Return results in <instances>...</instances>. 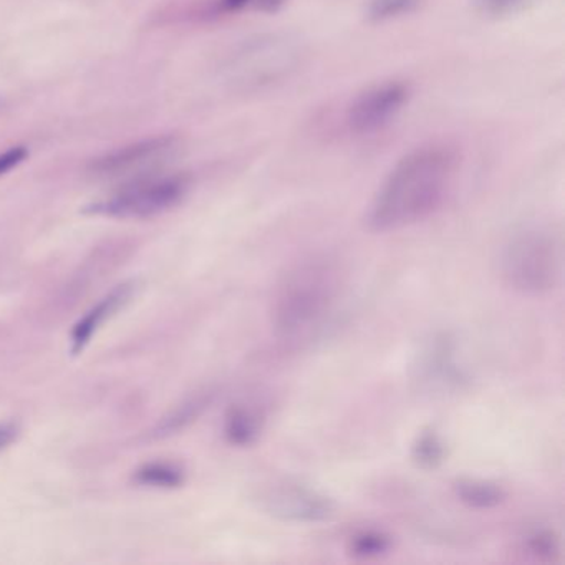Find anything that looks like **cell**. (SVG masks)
Here are the masks:
<instances>
[{
  "label": "cell",
  "instance_id": "3957f363",
  "mask_svg": "<svg viewBox=\"0 0 565 565\" xmlns=\"http://www.w3.org/2000/svg\"><path fill=\"white\" fill-rule=\"evenodd\" d=\"M562 254L558 241L544 230L515 234L501 257L505 284L524 296L551 292L561 279Z\"/></svg>",
  "mask_w": 565,
  "mask_h": 565
},
{
  "label": "cell",
  "instance_id": "e0dca14e",
  "mask_svg": "<svg viewBox=\"0 0 565 565\" xmlns=\"http://www.w3.org/2000/svg\"><path fill=\"white\" fill-rule=\"evenodd\" d=\"M422 0H369L365 6L366 21L385 24L418 11Z\"/></svg>",
  "mask_w": 565,
  "mask_h": 565
},
{
  "label": "cell",
  "instance_id": "ac0fdd59",
  "mask_svg": "<svg viewBox=\"0 0 565 565\" xmlns=\"http://www.w3.org/2000/svg\"><path fill=\"white\" fill-rule=\"evenodd\" d=\"M211 399H213V395H211V393H203V395L194 396L190 402L181 405L180 408H178L177 412H174L173 415L164 422L163 428L161 429L167 433H173L178 431V429L184 428V426L193 423L194 419H196L198 416L207 408Z\"/></svg>",
  "mask_w": 565,
  "mask_h": 565
},
{
  "label": "cell",
  "instance_id": "5b68a950",
  "mask_svg": "<svg viewBox=\"0 0 565 565\" xmlns=\"http://www.w3.org/2000/svg\"><path fill=\"white\" fill-rule=\"evenodd\" d=\"M186 191L188 180L184 177L177 174V177L151 178L125 188L110 200L92 204L87 211L92 214L124 217V220L150 217L177 206Z\"/></svg>",
  "mask_w": 565,
  "mask_h": 565
},
{
  "label": "cell",
  "instance_id": "8992f818",
  "mask_svg": "<svg viewBox=\"0 0 565 565\" xmlns=\"http://www.w3.org/2000/svg\"><path fill=\"white\" fill-rule=\"evenodd\" d=\"M412 98V85L405 81H385L370 85L347 105L343 124L352 135H373L396 120Z\"/></svg>",
  "mask_w": 565,
  "mask_h": 565
},
{
  "label": "cell",
  "instance_id": "2e32d148",
  "mask_svg": "<svg viewBox=\"0 0 565 565\" xmlns=\"http://www.w3.org/2000/svg\"><path fill=\"white\" fill-rule=\"evenodd\" d=\"M137 482L151 488L174 489L184 482V471L173 462H150L138 469Z\"/></svg>",
  "mask_w": 565,
  "mask_h": 565
},
{
  "label": "cell",
  "instance_id": "277c9868",
  "mask_svg": "<svg viewBox=\"0 0 565 565\" xmlns=\"http://www.w3.org/2000/svg\"><path fill=\"white\" fill-rule=\"evenodd\" d=\"M302 49L287 34H263L246 41L233 62L236 84L247 92H263L282 84L299 68Z\"/></svg>",
  "mask_w": 565,
  "mask_h": 565
},
{
  "label": "cell",
  "instance_id": "30bf717a",
  "mask_svg": "<svg viewBox=\"0 0 565 565\" xmlns=\"http://www.w3.org/2000/svg\"><path fill=\"white\" fill-rule=\"evenodd\" d=\"M134 294V284H124L118 286L114 292L108 294L105 299H102L84 319L78 320L72 332V352L74 355L84 352L85 347L90 342L94 333L117 312L118 309L125 306Z\"/></svg>",
  "mask_w": 565,
  "mask_h": 565
},
{
  "label": "cell",
  "instance_id": "ba28073f",
  "mask_svg": "<svg viewBox=\"0 0 565 565\" xmlns=\"http://www.w3.org/2000/svg\"><path fill=\"white\" fill-rule=\"evenodd\" d=\"M419 376L433 388H452L465 382V373L455 362V345L448 335L436 337L423 353Z\"/></svg>",
  "mask_w": 565,
  "mask_h": 565
},
{
  "label": "cell",
  "instance_id": "4fadbf2b",
  "mask_svg": "<svg viewBox=\"0 0 565 565\" xmlns=\"http://www.w3.org/2000/svg\"><path fill=\"white\" fill-rule=\"evenodd\" d=\"M413 465L423 471H436L446 461V443L435 428H423L412 443Z\"/></svg>",
  "mask_w": 565,
  "mask_h": 565
},
{
  "label": "cell",
  "instance_id": "d6986e66",
  "mask_svg": "<svg viewBox=\"0 0 565 565\" xmlns=\"http://www.w3.org/2000/svg\"><path fill=\"white\" fill-rule=\"evenodd\" d=\"M529 4L532 0H472V8L479 15L494 21L521 14Z\"/></svg>",
  "mask_w": 565,
  "mask_h": 565
},
{
  "label": "cell",
  "instance_id": "9a60e30c",
  "mask_svg": "<svg viewBox=\"0 0 565 565\" xmlns=\"http://www.w3.org/2000/svg\"><path fill=\"white\" fill-rule=\"evenodd\" d=\"M521 552L532 561L552 564L561 558V539L548 529H535L522 539Z\"/></svg>",
  "mask_w": 565,
  "mask_h": 565
},
{
  "label": "cell",
  "instance_id": "7c38bea8",
  "mask_svg": "<svg viewBox=\"0 0 565 565\" xmlns=\"http://www.w3.org/2000/svg\"><path fill=\"white\" fill-rule=\"evenodd\" d=\"M452 492L461 504L476 511H491L508 501V491L489 479H458L452 484Z\"/></svg>",
  "mask_w": 565,
  "mask_h": 565
},
{
  "label": "cell",
  "instance_id": "9c48e42d",
  "mask_svg": "<svg viewBox=\"0 0 565 565\" xmlns=\"http://www.w3.org/2000/svg\"><path fill=\"white\" fill-rule=\"evenodd\" d=\"M177 147L174 138H157V140L143 141V143L134 145V147L124 148L110 157L98 161L97 171L105 177H118L121 173L141 170L150 167L151 163H158Z\"/></svg>",
  "mask_w": 565,
  "mask_h": 565
},
{
  "label": "cell",
  "instance_id": "52a82bcc",
  "mask_svg": "<svg viewBox=\"0 0 565 565\" xmlns=\"http://www.w3.org/2000/svg\"><path fill=\"white\" fill-rule=\"evenodd\" d=\"M260 505L267 514L297 524H317L335 512L332 499L300 482H280L260 494Z\"/></svg>",
  "mask_w": 565,
  "mask_h": 565
},
{
  "label": "cell",
  "instance_id": "7402d4cb",
  "mask_svg": "<svg viewBox=\"0 0 565 565\" xmlns=\"http://www.w3.org/2000/svg\"><path fill=\"white\" fill-rule=\"evenodd\" d=\"M18 436V428L12 423H0V451L8 448Z\"/></svg>",
  "mask_w": 565,
  "mask_h": 565
},
{
  "label": "cell",
  "instance_id": "7a4b0ae2",
  "mask_svg": "<svg viewBox=\"0 0 565 565\" xmlns=\"http://www.w3.org/2000/svg\"><path fill=\"white\" fill-rule=\"evenodd\" d=\"M342 286V270L329 256L297 260L274 289L270 322L276 335L299 339L322 326L335 309Z\"/></svg>",
  "mask_w": 565,
  "mask_h": 565
},
{
  "label": "cell",
  "instance_id": "ffe728a7",
  "mask_svg": "<svg viewBox=\"0 0 565 565\" xmlns=\"http://www.w3.org/2000/svg\"><path fill=\"white\" fill-rule=\"evenodd\" d=\"M25 157H28V150L24 147L11 148V150L0 154V177L21 164Z\"/></svg>",
  "mask_w": 565,
  "mask_h": 565
},
{
  "label": "cell",
  "instance_id": "44dd1931",
  "mask_svg": "<svg viewBox=\"0 0 565 565\" xmlns=\"http://www.w3.org/2000/svg\"><path fill=\"white\" fill-rule=\"evenodd\" d=\"M249 6L257 8L259 0H217L216 12L217 14H237Z\"/></svg>",
  "mask_w": 565,
  "mask_h": 565
},
{
  "label": "cell",
  "instance_id": "8fae6325",
  "mask_svg": "<svg viewBox=\"0 0 565 565\" xmlns=\"http://www.w3.org/2000/svg\"><path fill=\"white\" fill-rule=\"evenodd\" d=\"M264 429V415L247 405H233L224 416V438L236 448H249L259 441Z\"/></svg>",
  "mask_w": 565,
  "mask_h": 565
},
{
  "label": "cell",
  "instance_id": "5bb4252c",
  "mask_svg": "<svg viewBox=\"0 0 565 565\" xmlns=\"http://www.w3.org/2000/svg\"><path fill=\"white\" fill-rule=\"evenodd\" d=\"M393 547L392 535L380 529H362L356 531L347 544L350 557L356 561H373L388 554Z\"/></svg>",
  "mask_w": 565,
  "mask_h": 565
},
{
  "label": "cell",
  "instance_id": "6da1fadb",
  "mask_svg": "<svg viewBox=\"0 0 565 565\" xmlns=\"http://www.w3.org/2000/svg\"><path fill=\"white\" fill-rule=\"evenodd\" d=\"M459 157L446 143L413 148L393 164L366 211V226L373 233H392L422 223L445 204Z\"/></svg>",
  "mask_w": 565,
  "mask_h": 565
}]
</instances>
